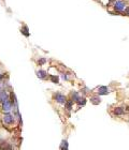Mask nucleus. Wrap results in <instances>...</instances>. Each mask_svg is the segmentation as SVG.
<instances>
[{
  "label": "nucleus",
  "instance_id": "nucleus-1",
  "mask_svg": "<svg viewBox=\"0 0 129 150\" xmlns=\"http://www.w3.org/2000/svg\"><path fill=\"white\" fill-rule=\"evenodd\" d=\"M3 122L6 125H12L14 122V116H12L11 114H4L3 116Z\"/></svg>",
  "mask_w": 129,
  "mask_h": 150
},
{
  "label": "nucleus",
  "instance_id": "nucleus-2",
  "mask_svg": "<svg viewBox=\"0 0 129 150\" xmlns=\"http://www.w3.org/2000/svg\"><path fill=\"white\" fill-rule=\"evenodd\" d=\"M12 110V104H11V102L8 100H6L4 102H2V110L3 112H10V110Z\"/></svg>",
  "mask_w": 129,
  "mask_h": 150
},
{
  "label": "nucleus",
  "instance_id": "nucleus-3",
  "mask_svg": "<svg viewBox=\"0 0 129 150\" xmlns=\"http://www.w3.org/2000/svg\"><path fill=\"white\" fill-rule=\"evenodd\" d=\"M114 8H115L117 11H123V10H125L126 6H125V3H124L123 1L118 0V1H116V2H115V4H114Z\"/></svg>",
  "mask_w": 129,
  "mask_h": 150
},
{
  "label": "nucleus",
  "instance_id": "nucleus-4",
  "mask_svg": "<svg viewBox=\"0 0 129 150\" xmlns=\"http://www.w3.org/2000/svg\"><path fill=\"white\" fill-rule=\"evenodd\" d=\"M55 100H56L57 102H58V103H60V104L66 103V97H65L63 94L57 93L56 96H55Z\"/></svg>",
  "mask_w": 129,
  "mask_h": 150
},
{
  "label": "nucleus",
  "instance_id": "nucleus-5",
  "mask_svg": "<svg viewBox=\"0 0 129 150\" xmlns=\"http://www.w3.org/2000/svg\"><path fill=\"white\" fill-rule=\"evenodd\" d=\"M98 93L99 94H108L109 93V88L107 86H101L98 88Z\"/></svg>",
  "mask_w": 129,
  "mask_h": 150
},
{
  "label": "nucleus",
  "instance_id": "nucleus-6",
  "mask_svg": "<svg viewBox=\"0 0 129 150\" xmlns=\"http://www.w3.org/2000/svg\"><path fill=\"white\" fill-rule=\"evenodd\" d=\"M37 76H38L39 78H41V79H44V78H46L47 74L45 71H43V70H39L38 72H37Z\"/></svg>",
  "mask_w": 129,
  "mask_h": 150
},
{
  "label": "nucleus",
  "instance_id": "nucleus-7",
  "mask_svg": "<svg viewBox=\"0 0 129 150\" xmlns=\"http://www.w3.org/2000/svg\"><path fill=\"white\" fill-rule=\"evenodd\" d=\"M6 100H8V94H6V91H1L0 92V103L4 102Z\"/></svg>",
  "mask_w": 129,
  "mask_h": 150
},
{
  "label": "nucleus",
  "instance_id": "nucleus-8",
  "mask_svg": "<svg viewBox=\"0 0 129 150\" xmlns=\"http://www.w3.org/2000/svg\"><path fill=\"white\" fill-rule=\"evenodd\" d=\"M91 103H93V104H96V105H97V104H99L101 102V101H100V98H99V97H93L91 99Z\"/></svg>",
  "mask_w": 129,
  "mask_h": 150
},
{
  "label": "nucleus",
  "instance_id": "nucleus-9",
  "mask_svg": "<svg viewBox=\"0 0 129 150\" xmlns=\"http://www.w3.org/2000/svg\"><path fill=\"white\" fill-rule=\"evenodd\" d=\"M114 114H115V115H122V114H124V110L120 108V107H118L116 110H114Z\"/></svg>",
  "mask_w": 129,
  "mask_h": 150
},
{
  "label": "nucleus",
  "instance_id": "nucleus-10",
  "mask_svg": "<svg viewBox=\"0 0 129 150\" xmlns=\"http://www.w3.org/2000/svg\"><path fill=\"white\" fill-rule=\"evenodd\" d=\"M27 31H28V28H27V27H24V28H22V32H23V33H24L25 35H27V37H28L29 33H28Z\"/></svg>",
  "mask_w": 129,
  "mask_h": 150
},
{
  "label": "nucleus",
  "instance_id": "nucleus-11",
  "mask_svg": "<svg viewBox=\"0 0 129 150\" xmlns=\"http://www.w3.org/2000/svg\"><path fill=\"white\" fill-rule=\"evenodd\" d=\"M51 79H52L54 83H58V77H55L54 75H51Z\"/></svg>",
  "mask_w": 129,
  "mask_h": 150
},
{
  "label": "nucleus",
  "instance_id": "nucleus-12",
  "mask_svg": "<svg viewBox=\"0 0 129 150\" xmlns=\"http://www.w3.org/2000/svg\"><path fill=\"white\" fill-rule=\"evenodd\" d=\"M60 148H61V149H63V148H66V149H67V148H68V144H67L66 141L63 142V145H61V147H60Z\"/></svg>",
  "mask_w": 129,
  "mask_h": 150
},
{
  "label": "nucleus",
  "instance_id": "nucleus-13",
  "mask_svg": "<svg viewBox=\"0 0 129 150\" xmlns=\"http://www.w3.org/2000/svg\"><path fill=\"white\" fill-rule=\"evenodd\" d=\"M0 92H1V86H0Z\"/></svg>",
  "mask_w": 129,
  "mask_h": 150
},
{
  "label": "nucleus",
  "instance_id": "nucleus-14",
  "mask_svg": "<svg viewBox=\"0 0 129 150\" xmlns=\"http://www.w3.org/2000/svg\"><path fill=\"white\" fill-rule=\"evenodd\" d=\"M0 77H1V74H0Z\"/></svg>",
  "mask_w": 129,
  "mask_h": 150
}]
</instances>
